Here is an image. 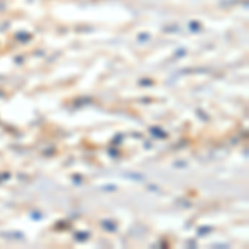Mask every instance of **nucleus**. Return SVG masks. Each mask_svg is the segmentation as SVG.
Here are the masks:
<instances>
[{
	"label": "nucleus",
	"mask_w": 249,
	"mask_h": 249,
	"mask_svg": "<svg viewBox=\"0 0 249 249\" xmlns=\"http://www.w3.org/2000/svg\"><path fill=\"white\" fill-rule=\"evenodd\" d=\"M210 231H213V228H199V230H198V234H199V236H203L204 232H210Z\"/></svg>",
	"instance_id": "8"
},
{
	"label": "nucleus",
	"mask_w": 249,
	"mask_h": 249,
	"mask_svg": "<svg viewBox=\"0 0 249 249\" xmlns=\"http://www.w3.org/2000/svg\"><path fill=\"white\" fill-rule=\"evenodd\" d=\"M102 226H103V230L111 231V232L116 231V228H118V226H116L115 221H110V219H103V221H102Z\"/></svg>",
	"instance_id": "2"
},
{
	"label": "nucleus",
	"mask_w": 249,
	"mask_h": 249,
	"mask_svg": "<svg viewBox=\"0 0 249 249\" xmlns=\"http://www.w3.org/2000/svg\"><path fill=\"white\" fill-rule=\"evenodd\" d=\"M163 30H164V32H178V30H179V27H178V25H170V27H164Z\"/></svg>",
	"instance_id": "7"
},
{
	"label": "nucleus",
	"mask_w": 249,
	"mask_h": 249,
	"mask_svg": "<svg viewBox=\"0 0 249 249\" xmlns=\"http://www.w3.org/2000/svg\"><path fill=\"white\" fill-rule=\"evenodd\" d=\"M14 62H15V63H18V65H22V63H23V57H15V58H14Z\"/></svg>",
	"instance_id": "10"
},
{
	"label": "nucleus",
	"mask_w": 249,
	"mask_h": 249,
	"mask_svg": "<svg viewBox=\"0 0 249 249\" xmlns=\"http://www.w3.org/2000/svg\"><path fill=\"white\" fill-rule=\"evenodd\" d=\"M14 38L17 40L18 43H29V42H32V38H34V35H32L30 32L20 30V32H17V34L14 35Z\"/></svg>",
	"instance_id": "1"
},
{
	"label": "nucleus",
	"mask_w": 249,
	"mask_h": 249,
	"mask_svg": "<svg viewBox=\"0 0 249 249\" xmlns=\"http://www.w3.org/2000/svg\"><path fill=\"white\" fill-rule=\"evenodd\" d=\"M188 29H190V32H193V34H198V32L203 29V25L198 20H191V22L188 23Z\"/></svg>",
	"instance_id": "3"
},
{
	"label": "nucleus",
	"mask_w": 249,
	"mask_h": 249,
	"mask_svg": "<svg viewBox=\"0 0 249 249\" xmlns=\"http://www.w3.org/2000/svg\"><path fill=\"white\" fill-rule=\"evenodd\" d=\"M150 131H151V135L158 136V138H166V133H164L163 130H160L158 126H153V128H150Z\"/></svg>",
	"instance_id": "5"
},
{
	"label": "nucleus",
	"mask_w": 249,
	"mask_h": 249,
	"mask_svg": "<svg viewBox=\"0 0 249 249\" xmlns=\"http://www.w3.org/2000/svg\"><path fill=\"white\" fill-rule=\"evenodd\" d=\"M75 239H77V241H87L88 239V232H77Z\"/></svg>",
	"instance_id": "6"
},
{
	"label": "nucleus",
	"mask_w": 249,
	"mask_h": 249,
	"mask_svg": "<svg viewBox=\"0 0 249 249\" xmlns=\"http://www.w3.org/2000/svg\"><path fill=\"white\" fill-rule=\"evenodd\" d=\"M140 85H153V80H140Z\"/></svg>",
	"instance_id": "9"
},
{
	"label": "nucleus",
	"mask_w": 249,
	"mask_h": 249,
	"mask_svg": "<svg viewBox=\"0 0 249 249\" xmlns=\"http://www.w3.org/2000/svg\"><path fill=\"white\" fill-rule=\"evenodd\" d=\"M136 40H138L140 43H146V42H150L151 40V34H146V32H142V34L136 37Z\"/></svg>",
	"instance_id": "4"
}]
</instances>
